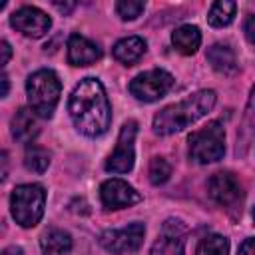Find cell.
<instances>
[{"instance_id":"1","label":"cell","mask_w":255,"mask_h":255,"mask_svg":"<svg viewBox=\"0 0 255 255\" xmlns=\"http://www.w3.org/2000/svg\"><path fill=\"white\" fill-rule=\"evenodd\" d=\"M68 112L74 126L88 137H98L108 131L112 108L100 80L84 78L68 100Z\"/></svg>"},{"instance_id":"2","label":"cell","mask_w":255,"mask_h":255,"mask_svg":"<svg viewBox=\"0 0 255 255\" xmlns=\"http://www.w3.org/2000/svg\"><path fill=\"white\" fill-rule=\"evenodd\" d=\"M215 100L217 96L213 90H199L177 104L165 106L153 118V131L159 135H171L175 131H181L189 124L207 116L213 110Z\"/></svg>"},{"instance_id":"3","label":"cell","mask_w":255,"mask_h":255,"mask_svg":"<svg viewBox=\"0 0 255 255\" xmlns=\"http://www.w3.org/2000/svg\"><path fill=\"white\" fill-rule=\"evenodd\" d=\"M26 92H28L30 110L40 118H52L58 106V100H60L62 84L56 72L38 70L26 80Z\"/></svg>"},{"instance_id":"4","label":"cell","mask_w":255,"mask_h":255,"mask_svg":"<svg viewBox=\"0 0 255 255\" xmlns=\"http://www.w3.org/2000/svg\"><path fill=\"white\" fill-rule=\"evenodd\" d=\"M44 203H46V191L38 183L18 185L10 195L12 217L22 227H34L40 223L44 215Z\"/></svg>"},{"instance_id":"5","label":"cell","mask_w":255,"mask_h":255,"mask_svg":"<svg viewBox=\"0 0 255 255\" xmlns=\"http://www.w3.org/2000/svg\"><path fill=\"white\" fill-rule=\"evenodd\" d=\"M189 157L195 163L219 161L225 153V129L219 122H209L189 135Z\"/></svg>"},{"instance_id":"6","label":"cell","mask_w":255,"mask_h":255,"mask_svg":"<svg viewBox=\"0 0 255 255\" xmlns=\"http://www.w3.org/2000/svg\"><path fill=\"white\" fill-rule=\"evenodd\" d=\"M173 76L165 70H149L137 74L129 82V92L139 102H155L173 88Z\"/></svg>"},{"instance_id":"7","label":"cell","mask_w":255,"mask_h":255,"mask_svg":"<svg viewBox=\"0 0 255 255\" xmlns=\"http://www.w3.org/2000/svg\"><path fill=\"white\" fill-rule=\"evenodd\" d=\"M143 235H145V225L135 221V223L122 227V229H106L100 235V245L108 253L128 255V253H135L141 247Z\"/></svg>"},{"instance_id":"8","label":"cell","mask_w":255,"mask_h":255,"mask_svg":"<svg viewBox=\"0 0 255 255\" xmlns=\"http://www.w3.org/2000/svg\"><path fill=\"white\" fill-rule=\"evenodd\" d=\"M135 133H137V122L135 120H128L118 135V143L114 153L108 157L106 161V169L112 173H128L133 167V159H135Z\"/></svg>"},{"instance_id":"9","label":"cell","mask_w":255,"mask_h":255,"mask_svg":"<svg viewBox=\"0 0 255 255\" xmlns=\"http://www.w3.org/2000/svg\"><path fill=\"white\" fill-rule=\"evenodd\" d=\"M209 195L215 203H219L225 209H235L243 199V189L237 177L229 171H217L211 175L207 183Z\"/></svg>"},{"instance_id":"10","label":"cell","mask_w":255,"mask_h":255,"mask_svg":"<svg viewBox=\"0 0 255 255\" xmlns=\"http://www.w3.org/2000/svg\"><path fill=\"white\" fill-rule=\"evenodd\" d=\"M10 24L28 38H42L50 30L52 20L46 12L36 6H22L10 16Z\"/></svg>"},{"instance_id":"11","label":"cell","mask_w":255,"mask_h":255,"mask_svg":"<svg viewBox=\"0 0 255 255\" xmlns=\"http://www.w3.org/2000/svg\"><path fill=\"white\" fill-rule=\"evenodd\" d=\"M100 199L106 209H124L141 201V195L124 179H108L100 187Z\"/></svg>"},{"instance_id":"12","label":"cell","mask_w":255,"mask_h":255,"mask_svg":"<svg viewBox=\"0 0 255 255\" xmlns=\"http://www.w3.org/2000/svg\"><path fill=\"white\" fill-rule=\"evenodd\" d=\"M185 247V227L179 219H167L155 239L149 255H183Z\"/></svg>"},{"instance_id":"13","label":"cell","mask_w":255,"mask_h":255,"mask_svg":"<svg viewBox=\"0 0 255 255\" xmlns=\"http://www.w3.org/2000/svg\"><path fill=\"white\" fill-rule=\"evenodd\" d=\"M102 58V50L88 38L72 34L68 38V62L72 66H90Z\"/></svg>"},{"instance_id":"14","label":"cell","mask_w":255,"mask_h":255,"mask_svg":"<svg viewBox=\"0 0 255 255\" xmlns=\"http://www.w3.org/2000/svg\"><path fill=\"white\" fill-rule=\"evenodd\" d=\"M40 128L36 122V114L30 108H20L12 118V135L20 143H32V139L38 135Z\"/></svg>"},{"instance_id":"15","label":"cell","mask_w":255,"mask_h":255,"mask_svg":"<svg viewBox=\"0 0 255 255\" xmlns=\"http://www.w3.org/2000/svg\"><path fill=\"white\" fill-rule=\"evenodd\" d=\"M145 52V40H141L139 36H128L116 42L114 46V58L118 62H122L124 66H131L135 64Z\"/></svg>"},{"instance_id":"16","label":"cell","mask_w":255,"mask_h":255,"mask_svg":"<svg viewBox=\"0 0 255 255\" xmlns=\"http://www.w3.org/2000/svg\"><path fill=\"white\" fill-rule=\"evenodd\" d=\"M207 62L211 64V68L223 76H231L237 72V60L233 50L227 44H213L207 50Z\"/></svg>"},{"instance_id":"17","label":"cell","mask_w":255,"mask_h":255,"mask_svg":"<svg viewBox=\"0 0 255 255\" xmlns=\"http://www.w3.org/2000/svg\"><path fill=\"white\" fill-rule=\"evenodd\" d=\"M171 42H173V46H175V50L179 54L191 56L201 46V32H199L197 26L183 24V26L175 28V32L171 34Z\"/></svg>"},{"instance_id":"18","label":"cell","mask_w":255,"mask_h":255,"mask_svg":"<svg viewBox=\"0 0 255 255\" xmlns=\"http://www.w3.org/2000/svg\"><path fill=\"white\" fill-rule=\"evenodd\" d=\"M40 247L44 255H68L72 251V237L64 229H48L40 239Z\"/></svg>"},{"instance_id":"19","label":"cell","mask_w":255,"mask_h":255,"mask_svg":"<svg viewBox=\"0 0 255 255\" xmlns=\"http://www.w3.org/2000/svg\"><path fill=\"white\" fill-rule=\"evenodd\" d=\"M235 10H237V4L235 2H229V0L213 2L211 8H209V14H207V22L211 26H215V28H223V26H227V24L233 22Z\"/></svg>"},{"instance_id":"20","label":"cell","mask_w":255,"mask_h":255,"mask_svg":"<svg viewBox=\"0 0 255 255\" xmlns=\"http://www.w3.org/2000/svg\"><path fill=\"white\" fill-rule=\"evenodd\" d=\"M24 165L34 173H44L50 165V153L36 143H28L24 151Z\"/></svg>"},{"instance_id":"21","label":"cell","mask_w":255,"mask_h":255,"mask_svg":"<svg viewBox=\"0 0 255 255\" xmlns=\"http://www.w3.org/2000/svg\"><path fill=\"white\" fill-rule=\"evenodd\" d=\"M197 255H229V241L223 235H207L197 245Z\"/></svg>"},{"instance_id":"22","label":"cell","mask_w":255,"mask_h":255,"mask_svg":"<svg viewBox=\"0 0 255 255\" xmlns=\"http://www.w3.org/2000/svg\"><path fill=\"white\" fill-rule=\"evenodd\" d=\"M251 135H255V86L251 90V96H249V102L245 108V116H243V124H241V131H239L241 143L247 145Z\"/></svg>"},{"instance_id":"23","label":"cell","mask_w":255,"mask_h":255,"mask_svg":"<svg viewBox=\"0 0 255 255\" xmlns=\"http://www.w3.org/2000/svg\"><path fill=\"white\" fill-rule=\"evenodd\" d=\"M171 175V165L163 157H153L149 161V181L153 185H161L169 179Z\"/></svg>"},{"instance_id":"24","label":"cell","mask_w":255,"mask_h":255,"mask_svg":"<svg viewBox=\"0 0 255 255\" xmlns=\"http://www.w3.org/2000/svg\"><path fill=\"white\" fill-rule=\"evenodd\" d=\"M145 4L143 2H133V0H122L116 4V12L120 14L122 20H135L143 12Z\"/></svg>"},{"instance_id":"25","label":"cell","mask_w":255,"mask_h":255,"mask_svg":"<svg viewBox=\"0 0 255 255\" xmlns=\"http://www.w3.org/2000/svg\"><path fill=\"white\" fill-rule=\"evenodd\" d=\"M243 30H245L247 40H249V42H255V14H249V16H247Z\"/></svg>"},{"instance_id":"26","label":"cell","mask_w":255,"mask_h":255,"mask_svg":"<svg viewBox=\"0 0 255 255\" xmlns=\"http://www.w3.org/2000/svg\"><path fill=\"white\" fill-rule=\"evenodd\" d=\"M237 255H255V239H245L239 247V253Z\"/></svg>"},{"instance_id":"27","label":"cell","mask_w":255,"mask_h":255,"mask_svg":"<svg viewBox=\"0 0 255 255\" xmlns=\"http://www.w3.org/2000/svg\"><path fill=\"white\" fill-rule=\"evenodd\" d=\"M10 56H12V50H10V44L4 40L2 42V66H6L8 64V60H10Z\"/></svg>"},{"instance_id":"28","label":"cell","mask_w":255,"mask_h":255,"mask_svg":"<svg viewBox=\"0 0 255 255\" xmlns=\"http://www.w3.org/2000/svg\"><path fill=\"white\" fill-rule=\"evenodd\" d=\"M2 255H24V251L20 247H16V245H10V247H6L2 251Z\"/></svg>"},{"instance_id":"29","label":"cell","mask_w":255,"mask_h":255,"mask_svg":"<svg viewBox=\"0 0 255 255\" xmlns=\"http://www.w3.org/2000/svg\"><path fill=\"white\" fill-rule=\"evenodd\" d=\"M54 6L60 10V12H64V14H68L72 8H74V2H68V4H62V2H54Z\"/></svg>"},{"instance_id":"30","label":"cell","mask_w":255,"mask_h":255,"mask_svg":"<svg viewBox=\"0 0 255 255\" xmlns=\"http://www.w3.org/2000/svg\"><path fill=\"white\" fill-rule=\"evenodd\" d=\"M8 96V76H2V98Z\"/></svg>"},{"instance_id":"31","label":"cell","mask_w":255,"mask_h":255,"mask_svg":"<svg viewBox=\"0 0 255 255\" xmlns=\"http://www.w3.org/2000/svg\"><path fill=\"white\" fill-rule=\"evenodd\" d=\"M253 221H255V209H253Z\"/></svg>"}]
</instances>
